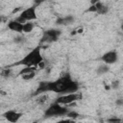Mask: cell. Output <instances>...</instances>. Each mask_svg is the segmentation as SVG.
<instances>
[{
    "label": "cell",
    "mask_w": 123,
    "mask_h": 123,
    "mask_svg": "<svg viewBox=\"0 0 123 123\" xmlns=\"http://www.w3.org/2000/svg\"><path fill=\"white\" fill-rule=\"evenodd\" d=\"M83 32V29L81 28V29H79V30H77V33H82Z\"/></svg>",
    "instance_id": "f1b7e54d"
},
{
    "label": "cell",
    "mask_w": 123,
    "mask_h": 123,
    "mask_svg": "<svg viewBox=\"0 0 123 123\" xmlns=\"http://www.w3.org/2000/svg\"><path fill=\"white\" fill-rule=\"evenodd\" d=\"M22 10V8H20V7H18V8H16V9H14L12 12V13H15L16 12H18V11H21Z\"/></svg>",
    "instance_id": "d4e9b609"
},
{
    "label": "cell",
    "mask_w": 123,
    "mask_h": 123,
    "mask_svg": "<svg viewBox=\"0 0 123 123\" xmlns=\"http://www.w3.org/2000/svg\"><path fill=\"white\" fill-rule=\"evenodd\" d=\"M119 84H120V83H119V81H118V80H115V81H113V82L111 83V86L112 88H115V89H116V88H118V87H119Z\"/></svg>",
    "instance_id": "ffe728a7"
},
{
    "label": "cell",
    "mask_w": 123,
    "mask_h": 123,
    "mask_svg": "<svg viewBox=\"0 0 123 123\" xmlns=\"http://www.w3.org/2000/svg\"><path fill=\"white\" fill-rule=\"evenodd\" d=\"M109 10H110V9H109V7L103 4V5H102V7L97 11V12H96V13H98V14H106V13L109 12Z\"/></svg>",
    "instance_id": "2e32d148"
},
{
    "label": "cell",
    "mask_w": 123,
    "mask_h": 123,
    "mask_svg": "<svg viewBox=\"0 0 123 123\" xmlns=\"http://www.w3.org/2000/svg\"><path fill=\"white\" fill-rule=\"evenodd\" d=\"M33 1L36 4V6H38V5H41L42 3H44V2H46L48 0H33Z\"/></svg>",
    "instance_id": "7402d4cb"
},
{
    "label": "cell",
    "mask_w": 123,
    "mask_h": 123,
    "mask_svg": "<svg viewBox=\"0 0 123 123\" xmlns=\"http://www.w3.org/2000/svg\"><path fill=\"white\" fill-rule=\"evenodd\" d=\"M3 20H5V17H4L3 15H0V23H1Z\"/></svg>",
    "instance_id": "83f0119b"
},
{
    "label": "cell",
    "mask_w": 123,
    "mask_h": 123,
    "mask_svg": "<svg viewBox=\"0 0 123 123\" xmlns=\"http://www.w3.org/2000/svg\"><path fill=\"white\" fill-rule=\"evenodd\" d=\"M7 27H8V29H10L11 31H13L15 33H18V34H22L23 33V31H22L23 30V24L17 22L15 19L10 20L7 23Z\"/></svg>",
    "instance_id": "9c48e42d"
},
{
    "label": "cell",
    "mask_w": 123,
    "mask_h": 123,
    "mask_svg": "<svg viewBox=\"0 0 123 123\" xmlns=\"http://www.w3.org/2000/svg\"><path fill=\"white\" fill-rule=\"evenodd\" d=\"M46 99H47V96H46V95H43V96H41V97L37 100V102H38V103H43V102H45Z\"/></svg>",
    "instance_id": "cb8c5ba5"
},
{
    "label": "cell",
    "mask_w": 123,
    "mask_h": 123,
    "mask_svg": "<svg viewBox=\"0 0 123 123\" xmlns=\"http://www.w3.org/2000/svg\"><path fill=\"white\" fill-rule=\"evenodd\" d=\"M109 70H110L109 64L104 63V64H101L100 66H98V67H97L96 72H97V74H98V75H103V74L108 73V72H109Z\"/></svg>",
    "instance_id": "7c38bea8"
},
{
    "label": "cell",
    "mask_w": 123,
    "mask_h": 123,
    "mask_svg": "<svg viewBox=\"0 0 123 123\" xmlns=\"http://www.w3.org/2000/svg\"><path fill=\"white\" fill-rule=\"evenodd\" d=\"M20 77L24 81H30V80H32V79H34L36 77V71H32V72H28V73L22 74Z\"/></svg>",
    "instance_id": "5bb4252c"
},
{
    "label": "cell",
    "mask_w": 123,
    "mask_h": 123,
    "mask_svg": "<svg viewBox=\"0 0 123 123\" xmlns=\"http://www.w3.org/2000/svg\"><path fill=\"white\" fill-rule=\"evenodd\" d=\"M79 112H77V111H67V113H66V116L69 118V119H76V118H78L79 117Z\"/></svg>",
    "instance_id": "9a60e30c"
},
{
    "label": "cell",
    "mask_w": 123,
    "mask_h": 123,
    "mask_svg": "<svg viewBox=\"0 0 123 123\" xmlns=\"http://www.w3.org/2000/svg\"><path fill=\"white\" fill-rule=\"evenodd\" d=\"M13 41H14L15 43H20V42H22V41H24V37H20V36H18V37H14V39H13Z\"/></svg>",
    "instance_id": "44dd1931"
},
{
    "label": "cell",
    "mask_w": 123,
    "mask_h": 123,
    "mask_svg": "<svg viewBox=\"0 0 123 123\" xmlns=\"http://www.w3.org/2000/svg\"><path fill=\"white\" fill-rule=\"evenodd\" d=\"M79 90V84L74 81L69 74L59 77L54 81H41L34 92V96L40 95L46 92H55L59 95L77 92Z\"/></svg>",
    "instance_id": "6da1fadb"
},
{
    "label": "cell",
    "mask_w": 123,
    "mask_h": 123,
    "mask_svg": "<svg viewBox=\"0 0 123 123\" xmlns=\"http://www.w3.org/2000/svg\"><path fill=\"white\" fill-rule=\"evenodd\" d=\"M11 72H12V70H11L10 68H9V69H3L0 74H1L3 77H9V76L11 75Z\"/></svg>",
    "instance_id": "e0dca14e"
},
{
    "label": "cell",
    "mask_w": 123,
    "mask_h": 123,
    "mask_svg": "<svg viewBox=\"0 0 123 123\" xmlns=\"http://www.w3.org/2000/svg\"><path fill=\"white\" fill-rule=\"evenodd\" d=\"M108 122H111V123H116V122H121L122 120L120 119V118H116V117H112V118H109L108 120H107Z\"/></svg>",
    "instance_id": "d6986e66"
},
{
    "label": "cell",
    "mask_w": 123,
    "mask_h": 123,
    "mask_svg": "<svg viewBox=\"0 0 123 123\" xmlns=\"http://www.w3.org/2000/svg\"><path fill=\"white\" fill-rule=\"evenodd\" d=\"M99 0H90V5H94L95 3H97Z\"/></svg>",
    "instance_id": "4316f807"
},
{
    "label": "cell",
    "mask_w": 123,
    "mask_h": 123,
    "mask_svg": "<svg viewBox=\"0 0 123 123\" xmlns=\"http://www.w3.org/2000/svg\"><path fill=\"white\" fill-rule=\"evenodd\" d=\"M82 98L81 92H72V93H66V94H61L56 98V102H58L61 105H72L76 101L80 100Z\"/></svg>",
    "instance_id": "5b68a950"
},
{
    "label": "cell",
    "mask_w": 123,
    "mask_h": 123,
    "mask_svg": "<svg viewBox=\"0 0 123 123\" xmlns=\"http://www.w3.org/2000/svg\"><path fill=\"white\" fill-rule=\"evenodd\" d=\"M100 59L106 64H113L118 61V53L116 50H111L104 53Z\"/></svg>",
    "instance_id": "8992f818"
},
{
    "label": "cell",
    "mask_w": 123,
    "mask_h": 123,
    "mask_svg": "<svg viewBox=\"0 0 123 123\" xmlns=\"http://www.w3.org/2000/svg\"><path fill=\"white\" fill-rule=\"evenodd\" d=\"M19 16H21V17H22L23 19H25L26 21H33V20H36V19L37 18L36 6H32V7L27 8V9L22 10L21 12L19 13Z\"/></svg>",
    "instance_id": "52a82bcc"
},
{
    "label": "cell",
    "mask_w": 123,
    "mask_h": 123,
    "mask_svg": "<svg viewBox=\"0 0 123 123\" xmlns=\"http://www.w3.org/2000/svg\"><path fill=\"white\" fill-rule=\"evenodd\" d=\"M41 45L36 46L32 51L25 55L17 62H14L12 65H23V66H38L40 62H43V56L41 54ZM38 68V67H37Z\"/></svg>",
    "instance_id": "7a4b0ae2"
},
{
    "label": "cell",
    "mask_w": 123,
    "mask_h": 123,
    "mask_svg": "<svg viewBox=\"0 0 123 123\" xmlns=\"http://www.w3.org/2000/svg\"><path fill=\"white\" fill-rule=\"evenodd\" d=\"M62 35V30L60 29H47L42 32L41 38L39 40V44H49L52 42H55L59 39L60 36Z\"/></svg>",
    "instance_id": "277c9868"
},
{
    "label": "cell",
    "mask_w": 123,
    "mask_h": 123,
    "mask_svg": "<svg viewBox=\"0 0 123 123\" xmlns=\"http://www.w3.org/2000/svg\"><path fill=\"white\" fill-rule=\"evenodd\" d=\"M68 108L64 107L63 105L59 104L58 102H53L44 111V117H58V116H64L68 111Z\"/></svg>",
    "instance_id": "3957f363"
},
{
    "label": "cell",
    "mask_w": 123,
    "mask_h": 123,
    "mask_svg": "<svg viewBox=\"0 0 123 123\" xmlns=\"http://www.w3.org/2000/svg\"><path fill=\"white\" fill-rule=\"evenodd\" d=\"M116 104H117V105H119V106H122V104H123L122 99H118V100L116 101Z\"/></svg>",
    "instance_id": "484cf974"
},
{
    "label": "cell",
    "mask_w": 123,
    "mask_h": 123,
    "mask_svg": "<svg viewBox=\"0 0 123 123\" xmlns=\"http://www.w3.org/2000/svg\"><path fill=\"white\" fill-rule=\"evenodd\" d=\"M86 12H94V13H96L97 9H96L95 5H90V6L88 7V9H87Z\"/></svg>",
    "instance_id": "ac0fdd59"
},
{
    "label": "cell",
    "mask_w": 123,
    "mask_h": 123,
    "mask_svg": "<svg viewBox=\"0 0 123 123\" xmlns=\"http://www.w3.org/2000/svg\"><path fill=\"white\" fill-rule=\"evenodd\" d=\"M35 28V24L32 22V21H26L25 23H23V33L25 34H28V33H31Z\"/></svg>",
    "instance_id": "8fae6325"
},
{
    "label": "cell",
    "mask_w": 123,
    "mask_h": 123,
    "mask_svg": "<svg viewBox=\"0 0 123 123\" xmlns=\"http://www.w3.org/2000/svg\"><path fill=\"white\" fill-rule=\"evenodd\" d=\"M15 20H16L17 22H19V23H22V24L26 22V20H25V19H23V18H22L21 16H19V15H18V16L15 18Z\"/></svg>",
    "instance_id": "603a6c76"
},
{
    "label": "cell",
    "mask_w": 123,
    "mask_h": 123,
    "mask_svg": "<svg viewBox=\"0 0 123 123\" xmlns=\"http://www.w3.org/2000/svg\"><path fill=\"white\" fill-rule=\"evenodd\" d=\"M22 112H19L17 111H14V110H9L7 111H5L3 113V117L9 121V122H12V123H15L17 122L21 117H22Z\"/></svg>",
    "instance_id": "ba28073f"
},
{
    "label": "cell",
    "mask_w": 123,
    "mask_h": 123,
    "mask_svg": "<svg viewBox=\"0 0 123 123\" xmlns=\"http://www.w3.org/2000/svg\"><path fill=\"white\" fill-rule=\"evenodd\" d=\"M38 68L37 66H24L22 69H20V71L18 72V76H21L22 74L28 73V72H32V71H37Z\"/></svg>",
    "instance_id": "4fadbf2b"
},
{
    "label": "cell",
    "mask_w": 123,
    "mask_h": 123,
    "mask_svg": "<svg viewBox=\"0 0 123 123\" xmlns=\"http://www.w3.org/2000/svg\"><path fill=\"white\" fill-rule=\"evenodd\" d=\"M75 21V17L73 15H66V16H62L58 17L56 19V25H62V26H67L72 24Z\"/></svg>",
    "instance_id": "30bf717a"
}]
</instances>
